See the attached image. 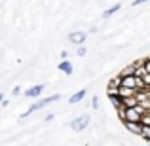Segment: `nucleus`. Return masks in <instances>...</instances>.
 Listing matches in <instances>:
<instances>
[{"mask_svg": "<svg viewBox=\"0 0 150 146\" xmlns=\"http://www.w3.org/2000/svg\"><path fill=\"white\" fill-rule=\"evenodd\" d=\"M89 123H91V116H89V114H82V116L74 118V120L70 121V129H72V131H84Z\"/></svg>", "mask_w": 150, "mask_h": 146, "instance_id": "obj_1", "label": "nucleus"}, {"mask_svg": "<svg viewBox=\"0 0 150 146\" xmlns=\"http://www.w3.org/2000/svg\"><path fill=\"white\" fill-rule=\"evenodd\" d=\"M122 8V4H114V6H110V8H106L105 11H103V19H108V17H112L114 13H116L118 10Z\"/></svg>", "mask_w": 150, "mask_h": 146, "instance_id": "obj_8", "label": "nucleus"}, {"mask_svg": "<svg viewBox=\"0 0 150 146\" xmlns=\"http://www.w3.org/2000/svg\"><path fill=\"white\" fill-rule=\"evenodd\" d=\"M57 68L61 70L63 74H67V76H70V74L74 72V66H72V63H70L69 59H63V61L57 65Z\"/></svg>", "mask_w": 150, "mask_h": 146, "instance_id": "obj_5", "label": "nucleus"}, {"mask_svg": "<svg viewBox=\"0 0 150 146\" xmlns=\"http://www.w3.org/2000/svg\"><path fill=\"white\" fill-rule=\"evenodd\" d=\"M86 38H88V34L82 32V30H74V32L69 34V42H70V44H74V46H84Z\"/></svg>", "mask_w": 150, "mask_h": 146, "instance_id": "obj_2", "label": "nucleus"}, {"mask_svg": "<svg viewBox=\"0 0 150 146\" xmlns=\"http://www.w3.org/2000/svg\"><path fill=\"white\" fill-rule=\"evenodd\" d=\"M143 82H144V85H146V87H150V74H144V76H143Z\"/></svg>", "mask_w": 150, "mask_h": 146, "instance_id": "obj_16", "label": "nucleus"}, {"mask_svg": "<svg viewBox=\"0 0 150 146\" xmlns=\"http://www.w3.org/2000/svg\"><path fill=\"white\" fill-rule=\"evenodd\" d=\"M76 53L80 55V57H84L86 53H88V49H86V46H78V49H76Z\"/></svg>", "mask_w": 150, "mask_h": 146, "instance_id": "obj_14", "label": "nucleus"}, {"mask_svg": "<svg viewBox=\"0 0 150 146\" xmlns=\"http://www.w3.org/2000/svg\"><path fill=\"white\" fill-rule=\"evenodd\" d=\"M141 137H143V139L150 144V127H146V125H144V127H143V135H141Z\"/></svg>", "mask_w": 150, "mask_h": 146, "instance_id": "obj_11", "label": "nucleus"}, {"mask_svg": "<svg viewBox=\"0 0 150 146\" xmlns=\"http://www.w3.org/2000/svg\"><path fill=\"white\" fill-rule=\"evenodd\" d=\"M86 95H88V89H80V91H76L74 95H70V97H69V104H76V102H82Z\"/></svg>", "mask_w": 150, "mask_h": 146, "instance_id": "obj_6", "label": "nucleus"}, {"mask_svg": "<svg viewBox=\"0 0 150 146\" xmlns=\"http://www.w3.org/2000/svg\"><path fill=\"white\" fill-rule=\"evenodd\" d=\"M125 129H127L129 133H133V135H143V127L144 125L141 123V121H124Z\"/></svg>", "mask_w": 150, "mask_h": 146, "instance_id": "obj_4", "label": "nucleus"}, {"mask_svg": "<svg viewBox=\"0 0 150 146\" xmlns=\"http://www.w3.org/2000/svg\"><path fill=\"white\" fill-rule=\"evenodd\" d=\"M91 106H93L95 110L99 108V97H93V99H91Z\"/></svg>", "mask_w": 150, "mask_h": 146, "instance_id": "obj_15", "label": "nucleus"}, {"mask_svg": "<svg viewBox=\"0 0 150 146\" xmlns=\"http://www.w3.org/2000/svg\"><path fill=\"white\" fill-rule=\"evenodd\" d=\"M144 66H146V72L150 74V57H148V59H144Z\"/></svg>", "mask_w": 150, "mask_h": 146, "instance_id": "obj_18", "label": "nucleus"}, {"mask_svg": "<svg viewBox=\"0 0 150 146\" xmlns=\"http://www.w3.org/2000/svg\"><path fill=\"white\" fill-rule=\"evenodd\" d=\"M19 93H21V87H19V85H15V87L11 89V95H13V97H17Z\"/></svg>", "mask_w": 150, "mask_h": 146, "instance_id": "obj_17", "label": "nucleus"}, {"mask_svg": "<svg viewBox=\"0 0 150 146\" xmlns=\"http://www.w3.org/2000/svg\"><path fill=\"white\" fill-rule=\"evenodd\" d=\"M141 123L146 125V127H150V112H144V114H143V120H141Z\"/></svg>", "mask_w": 150, "mask_h": 146, "instance_id": "obj_12", "label": "nucleus"}, {"mask_svg": "<svg viewBox=\"0 0 150 146\" xmlns=\"http://www.w3.org/2000/svg\"><path fill=\"white\" fill-rule=\"evenodd\" d=\"M137 91H139V89H133V87H125V85H122V87L118 89V95H120L122 99H125V97H135Z\"/></svg>", "mask_w": 150, "mask_h": 146, "instance_id": "obj_7", "label": "nucleus"}, {"mask_svg": "<svg viewBox=\"0 0 150 146\" xmlns=\"http://www.w3.org/2000/svg\"><path fill=\"white\" fill-rule=\"evenodd\" d=\"M148 2V0H133V6H141V4Z\"/></svg>", "mask_w": 150, "mask_h": 146, "instance_id": "obj_19", "label": "nucleus"}, {"mask_svg": "<svg viewBox=\"0 0 150 146\" xmlns=\"http://www.w3.org/2000/svg\"><path fill=\"white\" fill-rule=\"evenodd\" d=\"M44 89H46L44 84H36V85H33V87L25 89V97H29V99H38L42 93H44Z\"/></svg>", "mask_w": 150, "mask_h": 146, "instance_id": "obj_3", "label": "nucleus"}, {"mask_svg": "<svg viewBox=\"0 0 150 146\" xmlns=\"http://www.w3.org/2000/svg\"><path fill=\"white\" fill-rule=\"evenodd\" d=\"M131 74H135V63L129 65V66H125V68L120 72V76H131Z\"/></svg>", "mask_w": 150, "mask_h": 146, "instance_id": "obj_10", "label": "nucleus"}, {"mask_svg": "<svg viewBox=\"0 0 150 146\" xmlns=\"http://www.w3.org/2000/svg\"><path fill=\"white\" fill-rule=\"evenodd\" d=\"M53 118H55V114H46V118H44V120H46V121H51Z\"/></svg>", "mask_w": 150, "mask_h": 146, "instance_id": "obj_20", "label": "nucleus"}, {"mask_svg": "<svg viewBox=\"0 0 150 146\" xmlns=\"http://www.w3.org/2000/svg\"><path fill=\"white\" fill-rule=\"evenodd\" d=\"M139 104V99H137V95L135 97H125L124 99V106L125 108H133V106H137Z\"/></svg>", "mask_w": 150, "mask_h": 146, "instance_id": "obj_9", "label": "nucleus"}, {"mask_svg": "<svg viewBox=\"0 0 150 146\" xmlns=\"http://www.w3.org/2000/svg\"><path fill=\"white\" fill-rule=\"evenodd\" d=\"M118 118H120L122 121H125V106H122V108H118Z\"/></svg>", "mask_w": 150, "mask_h": 146, "instance_id": "obj_13", "label": "nucleus"}]
</instances>
